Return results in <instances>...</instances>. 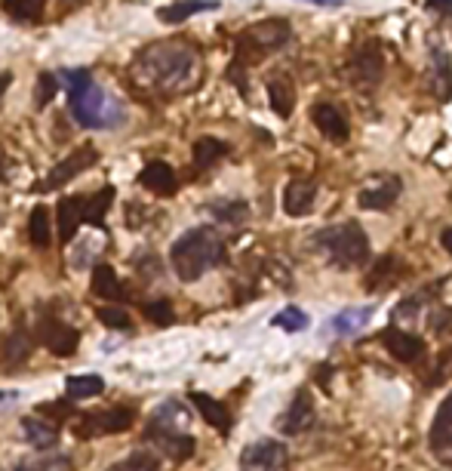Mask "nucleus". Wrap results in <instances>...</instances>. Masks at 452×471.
I'll use <instances>...</instances> for the list:
<instances>
[{"label":"nucleus","instance_id":"43","mask_svg":"<svg viewBox=\"0 0 452 471\" xmlns=\"http://www.w3.org/2000/svg\"><path fill=\"white\" fill-rule=\"evenodd\" d=\"M13 400H19V391H0V407L13 404Z\"/></svg>","mask_w":452,"mask_h":471},{"label":"nucleus","instance_id":"41","mask_svg":"<svg viewBox=\"0 0 452 471\" xmlns=\"http://www.w3.org/2000/svg\"><path fill=\"white\" fill-rule=\"evenodd\" d=\"M38 413H44V416H55V419H68L74 410L68 404H62V400H53V404H40V410Z\"/></svg>","mask_w":452,"mask_h":471},{"label":"nucleus","instance_id":"38","mask_svg":"<svg viewBox=\"0 0 452 471\" xmlns=\"http://www.w3.org/2000/svg\"><path fill=\"white\" fill-rule=\"evenodd\" d=\"M145 315H148V321L157 324V327H170V324L176 321V315H172V305L166 299L148 302V305H145Z\"/></svg>","mask_w":452,"mask_h":471},{"label":"nucleus","instance_id":"18","mask_svg":"<svg viewBox=\"0 0 452 471\" xmlns=\"http://www.w3.org/2000/svg\"><path fill=\"white\" fill-rule=\"evenodd\" d=\"M428 87H431V93H434V99L449 102V96H452V62H449V55L440 50V46H434V50H431Z\"/></svg>","mask_w":452,"mask_h":471},{"label":"nucleus","instance_id":"23","mask_svg":"<svg viewBox=\"0 0 452 471\" xmlns=\"http://www.w3.org/2000/svg\"><path fill=\"white\" fill-rule=\"evenodd\" d=\"M215 0H179V4H170L163 10H157V19L166 25H176V22H185V19L197 16V13H206V10H215Z\"/></svg>","mask_w":452,"mask_h":471},{"label":"nucleus","instance_id":"21","mask_svg":"<svg viewBox=\"0 0 452 471\" xmlns=\"http://www.w3.org/2000/svg\"><path fill=\"white\" fill-rule=\"evenodd\" d=\"M83 206H87V200L80 198H62L59 206H55V213H59V234L62 240H74V234H78L80 222H83Z\"/></svg>","mask_w":452,"mask_h":471},{"label":"nucleus","instance_id":"12","mask_svg":"<svg viewBox=\"0 0 452 471\" xmlns=\"http://www.w3.org/2000/svg\"><path fill=\"white\" fill-rule=\"evenodd\" d=\"M148 441L157 443V447L163 450V453L170 456V459H176V462L191 459V456H194V447H197L191 434L176 432V428H160V425H148Z\"/></svg>","mask_w":452,"mask_h":471},{"label":"nucleus","instance_id":"24","mask_svg":"<svg viewBox=\"0 0 452 471\" xmlns=\"http://www.w3.org/2000/svg\"><path fill=\"white\" fill-rule=\"evenodd\" d=\"M268 99H271V108L277 111V117H289L296 108V87L289 78H271L268 80Z\"/></svg>","mask_w":452,"mask_h":471},{"label":"nucleus","instance_id":"34","mask_svg":"<svg viewBox=\"0 0 452 471\" xmlns=\"http://www.w3.org/2000/svg\"><path fill=\"white\" fill-rule=\"evenodd\" d=\"M46 0H4V10L19 22H38L44 16Z\"/></svg>","mask_w":452,"mask_h":471},{"label":"nucleus","instance_id":"13","mask_svg":"<svg viewBox=\"0 0 452 471\" xmlns=\"http://www.w3.org/2000/svg\"><path fill=\"white\" fill-rule=\"evenodd\" d=\"M311 117H314L317 130L323 133L330 142L342 145L347 142V136H351V127H347V117L339 111L332 102H317L314 108H311Z\"/></svg>","mask_w":452,"mask_h":471},{"label":"nucleus","instance_id":"28","mask_svg":"<svg viewBox=\"0 0 452 471\" xmlns=\"http://www.w3.org/2000/svg\"><path fill=\"white\" fill-rule=\"evenodd\" d=\"M225 155H228V142H222V139L200 136L197 142H194V166H197V170H210V166L215 161H222Z\"/></svg>","mask_w":452,"mask_h":471},{"label":"nucleus","instance_id":"45","mask_svg":"<svg viewBox=\"0 0 452 471\" xmlns=\"http://www.w3.org/2000/svg\"><path fill=\"white\" fill-rule=\"evenodd\" d=\"M308 4H317V6H342L345 0H308Z\"/></svg>","mask_w":452,"mask_h":471},{"label":"nucleus","instance_id":"40","mask_svg":"<svg viewBox=\"0 0 452 471\" xmlns=\"http://www.w3.org/2000/svg\"><path fill=\"white\" fill-rule=\"evenodd\" d=\"M99 321L111 330H127L130 327V315L123 308H99Z\"/></svg>","mask_w":452,"mask_h":471},{"label":"nucleus","instance_id":"27","mask_svg":"<svg viewBox=\"0 0 452 471\" xmlns=\"http://www.w3.org/2000/svg\"><path fill=\"white\" fill-rule=\"evenodd\" d=\"M53 216L46 206H34L31 210V219H28V238H31V244L38 249H46L53 244Z\"/></svg>","mask_w":452,"mask_h":471},{"label":"nucleus","instance_id":"31","mask_svg":"<svg viewBox=\"0 0 452 471\" xmlns=\"http://www.w3.org/2000/svg\"><path fill=\"white\" fill-rule=\"evenodd\" d=\"M111 204H114V189L105 185L102 191H96L93 200H87V206H83V222H89V225L99 228L102 222H105V213H108Z\"/></svg>","mask_w":452,"mask_h":471},{"label":"nucleus","instance_id":"46","mask_svg":"<svg viewBox=\"0 0 452 471\" xmlns=\"http://www.w3.org/2000/svg\"><path fill=\"white\" fill-rule=\"evenodd\" d=\"M10 74H0V99H4V93H6V87H10Z\"/></svg>","mask_w":452,"mask_h":471},{"label":"nucleus","instance_id":"22","mask_svg":"<svg viewBox=\"0 0 452 471\" xmlns=\"http://www.w3.org/2000/svg\"><path fill=\"white\" fill-rule=\"evenodd\" d=\"M89 290H93L96 296H102V299H127V290H123L121 277L114 274V268L105 265V262H99L93 272V283H89Z\"/></svg>","mask_w":452,"mask_h":471},{"label":"nucleus","instance_id":"19","mask_svg":"<svg viewBox=\"0 0 452 471\" xmlns=\"http://www.w3.org/2000/svg\"><path fill=\"white\" fill-rule=\"evenodd\" d=\"M314 200H317V185L311 179H296L283 191V210H287V216H305V213H311Z\"/></svg>","mask_w":452,"mask_h":471},{"label":"nucleus","instance_id":"44","mask_svg":"<svg viewBox=\"0 0 452 471\" xmlns=\"http://www.w3.org/2000/svg\"><path fill=\"white\" fill-rule=\"evenodd\" d=\"M440 244H443V249H447V253H452V228H447V231L440 234Z\"/></svg>","mask_w":452,"mask_h":471},{"label":"nucleus","instance_id":"3","mask_svg":"<svg viewBox=\"0 0 452 471\" xmlns=\"http://www.w3.org/2000/svg\"><path fill=\"white\" fill-rule=\"evenodd\" d=\"M225 259V240L210 225H197L185 231L170 249V265L179 274V281L191 283L200 281L206 272H213Z\"/></svg>","mask_w":452,"mask_h":471},{"label":"nucleus","instance_id":"26","mask_svg":"<svg viewBox=\"0 0 452 471\" xmlns=\"http://www.w3.org/2000/svg\"><path fill=\"white\" fill-rule=\"evenodd\" d=\"M370 317H372V308L370 305H360V308H345V311H339L336 317L330 321V327L339 332V336H351V332H360L370 324Z\"/></svg>","mask_w":452,"mask_h":471},{"label":"nucleus","instance_id":"16","mask_svg":"<svg viewBox=\"0 0 452 471\" xmlns=\"http://www.w3.org/2000/svg\"><path fill=\"white\" fill-rule=\"evenodd\" d=\"M428 443L440 459H452V394L437 407L434 425H431Z\"/></svg>","mask_w":452,"mask_h":471},{"label":"nucleus","instance_id":"47","mask_svg":"<svg viewBox=\"0 0 452 471\" xmlns=\"http://www.w3.org/2000/svg\"><path fill=\"white\" fill-rule=\"evenodd\" d=\"M4 176H6V155L0 151V179H4Z\"/></svg>","mask_w":452,"mask_h":471},{"label":"nucleus","instance_id":"39","mask_svg":"<svg viewBox=\"0 0 452 471\" xmlns=\"http://www.w3.org/2000/svg\"><path fill=\"white\" fill-rule=\"evenodd\" d=\"M55 87H59V83H55V74H40V78H38V89H34V102H38L40 108L50 105L53 96H55Z\"/></svg>","mask_w":452,"mask_h":471},{"label":"nucleus","instance_id":"1","mask_svg":"<svg viewBox=\"0 0 452 471\" xmlns=\"http://www.w3.org/2000/svg\"><path fill=\"white\" fill-rule=\"evenodd\" d=\"M136 78L151 87L155 93L176 96L197 83L200 74V55L185 40H157L145 46L133 62Z\"/></svg>","mask_w":452,"mask_h":471},{"label":"nucleus","instance_id":"36","mask_svg":"<svg viewBox=\"0 0 452 471\" xmlns=\"http://www.w3.org/2000/svg\"><path fill=\"white\" fill-rule=\"evenodd\" d=\"M160 468V462H157V456H151V453H130L127 459L123 462H117L114 468L111 471H157Z\"/></svg>","mask_w":452,"mask_h":471},{"label":"nucleus","instance_id":"20","mask_svg":"<svg viewBox=\"0 0 452 471\" xmlns=\"http://www.w3.org/2000/svg\"><path fill=\"white\" fill-rule=\"evenodd\" d=\"M191 404L197 407V413L210 422L215 432L228 434V428H231V413H228L225 404H219V400L210 398V394H204V391H191Z\"/></svg>","mask_w":452,"mask_h":471},{"label":"nucleus","instance_id":"4","mask_svg":"<svg viewBox=\"0 0 452 471\" xmlns=\"http://www.w3.org/2000/svg\"><path fill=\"white\" fill-rule=\"evenodd\" d=\"M314 249L330 259V265L347 272V268H357L370 259V238L357 222H345V225H330L317 231Z\"/></svg>","mask_w":452,"mask_h":471},{"label":"nucleus","instance_id":"14","mask_svg":"<svg viewBox=\"0 0 452 471\" xmlns=\"http://www.w3.org/2000/svg\"><path fill=\"white\" fill-rule=\"evenodd\" d=\"M314 398H311V391H298L293 398V404L287 407V413H283L280 419V432L283 434H302L308 432L311 425H314Z\"/></svg>","mask_w":452,"mask_h":471},{"label":"nucleus","instance_id":"33","mask_svg":"<svg viewBox=\"0 0 452 471\" xmlns=\"http://www.w3.org/2000/svg\"><path fill=\"white\" fill-rule=\"evenodd\" d=\"M31 355V339H28L25 330H13L10 336L4 339V360L6 364H22V360Z\"/></svg>","mask_w":452,"mask_h":471},{"label":"nucleus","instance_id":"2","mask_svg":"<svg viewBox=\"0 0 452 471\" xmlns=\"http://www.w3.org/2000/svg\"><path fill=\"white\" fill-rule=\"evenodd\" d=\"M65 83H68V108H71L74 121L87 130H111L121 127L127 111H123L121 102H114L105 89L99 87L89 71L83 68H74V71H65Z\"/></svg>","mask_w":452,"mask_h":471},{"label":"nucleus","instance_id":"25","mask_svg":"<svg viewBox=\"0 0 452 471\" xmlns=\"http://www.w3.org/2000/svg\"><path fill=\"white\" fill-rule=\"evenodd\" d=\"M22 432H25V441L31 443V447L38 450H50L55 447V441H59V428L53 425V422H46L44 416H38V419H22Z\"/></svg>","mask_w":452,"mask_h":471},{"label":"nucleus","instance_id":"37","mask_svg":"<svg viewBox=\"0 0 452 471\" xmlns=\"http://www.w3.org/2000/svg\"><path fill=\"white\" fill-rule=\"evenodd\" d=\"M16 471H71V462L65 456H50V459H22Z\"/></svg>","mask_w":452,"mask_h":471},{"label":"nucleus","instance_id":"10","mask_svg":"<svg viewBox=\"0 0 452 471\" xmlns=\"http://www.w3.org/2000/svg\"><path fill=\"white\" fill-rule=\"evenodd\" d=\"M400 191H403L400 176L381 172V176L370 179V182H366L364 189H360L357 204L364 206V210H391V206L398 204Z\"/></svg>","mask_w":452,"mask_h":471},{"label":"nucleus","instance_id":"8","mask_svg":"<svg viewBox=\"0 0 452 471\" xmlns=\"http://www.w3.org/2000/svg\"><path fill=\"white\" fill-rule=\"evenodd\" d=\"M96 161H99V151L93 148V145H80V148H74L71 155L65 157V161H59L50 170V176L44 179V182L38 185V191H59L65 189L71 179H78L80 172H87L89 166H93Z\"/></svg>","mask_w":452,"mask_h":471},{"label":"nucleus","instance_id":"29","mask_svg":"<svg viewBox=\"0 0 452 471\" xmlns=\"http://www.w3.org/2000/svg\"><path fill=\"white\" fill-rule=\"evenodd\" d=\"M65 391L71 400H87L96 398V394L105 391V379L96 376V373H83V376H68L65 379Z\"/></svg>","mask_w":452,"mask_h":471},{"label":"nucleus","instance_id":"6","mask_svg":"<svg viewBox=\"0 0 452 471\" xmlns=\"http://www.w3.org/2000/svg\"><path fill=\"white\" fill-rule=\"evenodd\" d=\"M133 422H136V413L130 407H111V410H99V413H83L74 422V434L80 441H93L99 434L127 432V428H133Z\"/></svg>","mask_w":452,"mask_h":471},{"label":"nucleus","instance_id":"32","mask_svg":"<svg viewBox=\"0 0 452 471\" xmlns=\"http://www.w3.org/2000/svg\"><path fill=\"white\" fill-rule=\"evenodd\" d=\"M191 419V416L185 413V407L179 404V400H166V404H160L155 410V419H151V425H160V428H182L185 422Z\"/></svg>","mask_w":452,"mask_h":471},{"label":"nucleus","instance_id":"35","mask_svg":"<svg viewBox=\"0 0 452 471\" xmlns=\"http://www.w3.org/2000/svg\"><path fill=\"white\" fill-rule=\"evenodd\" d=\"M274 327H280V330H287V332H298V330H305L311 324V317L305 315L302 308H296V305H287L283 311H277L274 315Z\"/></svg>","mask_w":452,"mask_h":471},{"label":"nucleus","instance_id":"17","mask_svg":"<svg viewBox=\"0 0 452 471\" xmlns=\"http://www.w3.org/2000/svg\"><path fill=\"white\" fill-rule=\"evenodd\" d=\"M138 185L142 189H148L151 194H160V198H170V194H176V170H172L166 161H151L145 164V170L138 172Z\"/></svg>","mask_w":452,"mask_h":471},{"label":"nucleus","instance_id":"42","mask_svg":"<svg viewBox=\"0 0 452 471\" xmlns=\"http://www.w3.org/2000/svg\"><path fill=\"white\" fill-rule=\"evenodd\" d=\"M425 6L434 13H443V16H449L452 13V0H425Z\"/></svg>","mask_w":452,"mask_h":471},{"label":"nucleus","instance_id":"5","mask_svg":"<svg viewBox=\"0 0 452 471\" xmlns=\"http://www.w3.org/2000/svg\"><path fill=\"white\" fill-rule=\"evenodd\" d=\"M289 38H293V28L283 19H265V22L249 25L238 38V59L234 62H240L243 68L262 62L271 53H280L289 44Z\"/></svg>","mask_w":452,"mask_h":471},{"label":"nucleus","instance_id":"7","mask_svg":"<svg viewBox=\"0 0 452 471\" xmlns=\"http://www.w3.org/2000/svg\"><path fill=\"white\" fill-rule=\"evenodd\" d=\"M381 74H385V59H381L379 44H375V40H366V44H360L357 50L351 53V59H347V78H351L354 87L372 89L375 83L381 80Z\"/></svg>","mask_w":452,"mask_h":471},{"label":"nucleus","instance_id":"30","mask_svg":"<svg viewBox=\"0 0 452 471\" xmlns=\"http://www.w3.org/2000/svg\"><path fill=\"white\" fill-rule=\"evenodd\" d=\"M206 210L213 213L215 222H225V225H243L249 216V206L243 200H213Z\"/></svg>","mask_w":452,"mask_h":471},{"label":"nucleus","instance_id":"11","mask_svg":"<svg viewBox=\"0 0 452 471\" xmlns=\"http://www.w3.org/2000/svg\"><path fill=\"white\" fill-rule=\"evenodd\" d=\"M38 336H40V342H44L55 357H68V355H74V351H78V345H80V332L74 330V327H68V324L55 321L53 315L40 317Z\"/></svg>","mask_w":452,"mask_h":471},{"label":"nucleus","instance_id":"15","mask_svg":"<svg viewBox=\"0 0 452 471\" xmlns=\"http://www.w3.org/2000/svg\"><path fill=\"white\" fill-rule=\"evenodd\" d=\"M381 342L391 351V357L403 360V364H415V360L425 357V339L413 336V332L403 330H385L381 332Z\"/></svg>","mask_w":452,"mask_h":471},{"label":"nucleus","instance_id":"9","mask_svg":"<svg viewBox=\"0 0 452 471\" xmlns=\"http://www.w3.org/2000/svg\"><path fill=\"white\" fill-rule=\"evenodd\" d=\"M287 447L280 441H255L240 453V471H280L287 466Z\"/></svg>","mask_w":452,"mask_h":471}]
</instances>
